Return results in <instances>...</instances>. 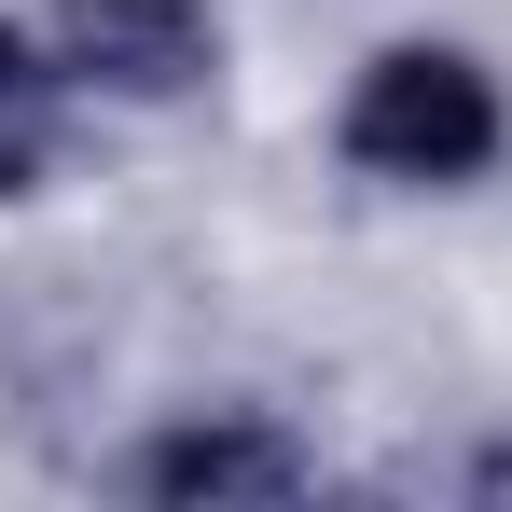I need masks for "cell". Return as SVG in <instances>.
<instances>
[{
    "label": "cell",
    "instance_id": "6da1fadb",
    "mask_svg": "<svg viewBox=\"0 0 512 512\" xmlns=\"http://www.w3.org/2000/svg\"><path fill=\"white\" fill-rule=\"evenodd\" d=\"M346 167L374 180H471L499 167V84L457 42H388L346 97Z\"/></svg>",
    "mask_w": 512,
    "mask_h": 512
},
{
    "label": "cell",
    "instance_id": "277c9868",
    "mask_svg": "<svg viewBox=\"0 0 512 512\" xmlns=\"http://www.w3.org/2000/svg\"><path fill=\"white\" fill-rule=\"evenodd\" d=\"M56 84H70V70H42V56L0 28V194H28L42 153H56Z\"/></svg>",
    "mask_w": 512,
    "mask_h": 512
},
{
    "label": "cell",
    "instance_id": "3957f363",
    "mask_svg": "<svg viewBox=\"0 0 512 512\" xmlns=\"http://www.w3.org/2000/svg\"><path fill=\"white\" fill-rule=\"evenodd\" d=\"M125 485L139 499H305V443H277V429H250V416H180V429H153L139 457H125Z\"/></svg>",
    "mask_w": 512,
    "mask_h": 512
},
{
    "label": "cell",
    "instance_id": "7a4b0ae2",
    "mask_svg": "<svg viewBox=\"0 0 512 512\" xmlns=\"http://www.w3.org/2000/svg\"><path fill=\"white\" fill-rule=\"evenodd\" d=\"M56 70L97 97H194L222 70L208 0H56Z\"/></svg>",
    "mask_w": 512,
    "mask_h": 512
},
{
    "label": "cell",
    "instance_id": "5b68a950",
    "mask_svg": "<svg viewBox=\"0 0 512 512\" xmlns=\"http://www.w3.org/2000/svg\"><path fill=\"white\" fill-rule=\"evenodd\" d=\"M443 485H457V499H512V443H485V457H457Z\"/></svg>",
    "mask_w": 512,
    "mask_h": 512
}]
</instances>
